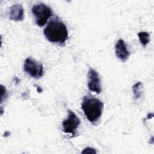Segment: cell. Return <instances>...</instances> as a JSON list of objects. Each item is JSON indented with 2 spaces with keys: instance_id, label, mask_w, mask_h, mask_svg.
Wrapping results in <instances>:
<instances>
[{
  "instance_id": "9c48e42d",
  "label": "cell",
  "mask_w": 154,
  "mask_h": 154,
  "mask_svg": "<svg viewBox=\"0 0 154 154\" xmlns=\"http://www.w3.org/2000/svg\"><path fill=\"white\" fill-rule=\"evenodd\" d=\"M142 88H143V84L141 82H138L133 85L132 91L134 94V98L135 100L138 99L141 96Z\"/></svg>"
},
{
  "instance_id": "30bf717a",
  "label": "cell",
  "mask_w": 154,
  "mask_h": 154,
  "mask_svg": "<svg viewBox=\"0 0 154 154\" xmlns=\"http://www.w3.org/2000/svg\"><path fill=\"white\" fill-rule=\"evenodd\" d=\"M138 38L144 47H146L150 42V35L147 32H140L138 33Z\"/></svg>"
},
{
  "instance_id": "52a82bcc",
  "label": "cell",
  "mask_w": 154,
  "mask_h": 154,
  "mask_svg": "<svg viewBox=\"0 0 154 154\" xmlns=\"http://www.w3.org/2000/svg\"><path fill=\"white\" fill-rule=\"evenodd\" d=\"M115 53L117 57L125 63L130 56V52L128 50L126 45L123 40L119 39L115 45Z\"/></svg>"
},
{
  "instance_id": "6da1fadb",
  "label": "cell",
  "mask_w": 154,
  "mask_h": 154,
  "mask_svg": "<svg viewBox=\"0 0 154 154\" xmlns=\"http://www.w3.org/2000/svg\"><path fill=\"white\" fill-rule=\"evenodd\" d=\"M43 34L49 42L61 46H64L68 39L67 26L57 16L49 21L43 30Z\"/></svg>"
},
{
  "instance_id": "ba28073f",
  "label": "cell",
  "mask_w": 154,
  "mask_h": 154,
  "mask_svg": "<svg viewBox=\"0 0 154 154\" xmlns=\"http://www.w3.org/2000/svg\"><path fill=\"white\" fill-rule=\"evenodd\" d=\"M10 19L16 22L22 21L24 19V10L20 4H15L10 8Z\"/></svg>"
},
{
  "instance_id": "5b68a950",
  "label": "cell",
  "mask_w": 154,
  "mask_h": 154,
  "mask_svg": "<svg viewBox=\"0 0 154 154\" xmlns=\"http://www.w3.org/2000/svg\"><path fill=\"white\" fill-rule=\"evenodd\" d=\"M81 123V120L76 114L72 111L68 110V117L62 122L63 131L65 133L69 134L72 137L76 135V131L79 125Z\"/></svg>"
},
{
  "instance_id": "8fae6325",
  "label": "cell",
  "mask_w": 154,
  "mask_h": 154,
  "mask_svg": "<svg viewBox=\"0 0 154 154\" xmlns=\"http://www.w3.org/2000/svg\"><path fill=\"white\" fill-rule=\"evenodd\" d=\"M82 153H96V151L91 148V147H87L85 148L82 151Z\"/></svg>"
},
{
  "instance_id": "8992f818",
  "label": "cell",
  "mask_w": 154,
  "mask_h": 154,
  "mask_svg": "<svg viewBox=\"0 0 154 154\" xmlns=\"http://www.w3.org/2000/svg\"><path fill=\"white\" fill-rule=\"evenodd\" d=\"M88 90L92 92L99 94L102 92L101 82L99 75L97 71L90 67L88 70Z\"/></svg>"
},
{
  "instance_id": "3957f363",
  "label": "cell",
  "mask_w": 154,
  "mask_h": 154,
  "mask_svg": "<svg viewBox=\"0 0 154 154\" xmlns=\"http://www.w3.org/2000/svg\"><path fill=\"white\" fill-rule=\"evenodd\" d=\"M31 11L34 16L35 23L40 27H43L52 15L51 8L43 3H38L33 5Z\"/></svg>"
},
{
  "instance_id": "7a4b0ae2",
  "label": "cell",
  "mask_w": 154,
  "mask_h": 154,
  "mask_svg": "<svg viewBox=\"0 0 154 154\" xmlns=\"http://www.w3.org/2000/svg\"><path fill=\"white\" fill-rule=\"evenodd\" d=\"M81 108L88 120L96 125L102 114L103 103L94 96L85 95L81 103Z\"/></svg>"
},
{
  "instance_id": "277c9868",
  "label": "cell",
  "mask_w": 154,
  "mask_h": 154,
  "mask_svg": "<svg viewBox=\"0 0 154 154\" xmlns=\"http://www.w3.org/2000/svg\"><path fill=\"white\" fill-rule=\"evenodd\" d=\"M23 70L30 76L35 79L40 78L44 73L42 63L36 61L31 57H28L23 64Z\"/></svg>"
}]
</instances>
